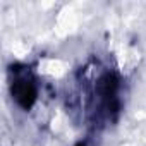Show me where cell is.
Returning a JSON list of instances; mask_svg holds the SVG:
<instances>
[{
  "mask_svg": "<svg viewBox=\"0 0 146 146\" xmlns=\"http://www.w3.org/2000/svg\"><path fill=\"white\" fill-rule=\"evenodd\" d=\"M78 146H86V144H83V143H79V144H78Z\"/></svg>",
  "mask_w": 146,
  "mask_h": 146,
  "instance_id": "obj_2",
  "label": "cell"
},
{
  "mask_svg": "<svg viewBox=\"0 0 146 146\" xmlns=\"http://www.w3.org/2000/svg\"><path fill=\"white\" fill-rule=\"evenodd\" d=\"M14 72H16V78L12 79V84H11L12 96H14V100L17 102L19 107H23L24 110H29L33 107L35 100H36V84H35V79H33V76L29 74L28 70L14 69Z\"/></svg>",
  "mask_w": 146,
  "mask_h": 146,
  "instance_id": "obj_1",
  "label": "cell"
}]
</instances>
